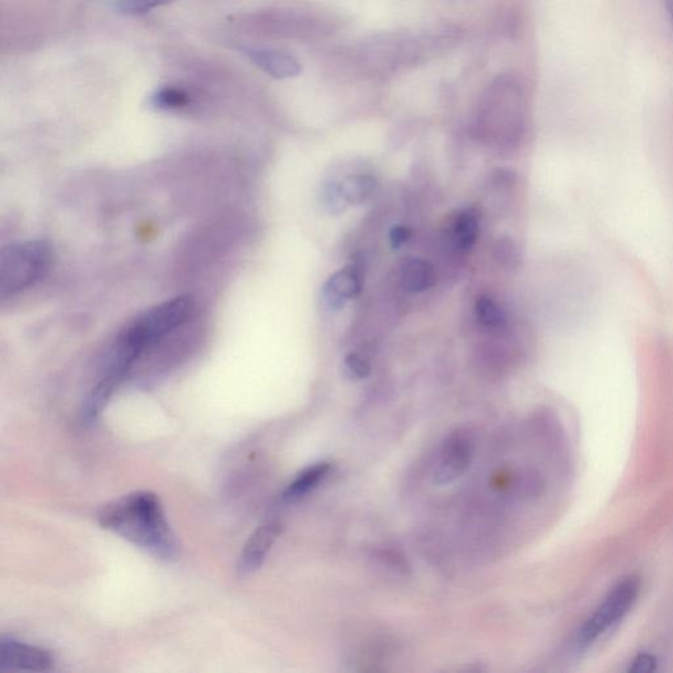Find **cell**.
I'll use <instances>...</instances> for the list:
<instances>
[{
	"label": "cell",
	"mask_w": 673,
	"mask_h": 673,
	"mask_svg": "<svg viewBox=\"0 0 673 673\" xmlns=\"http://www.w3.org/2000/svg\"><path fill=\"white\" fill-rule=\"evenodd\" d=\"M52 263V249L44 241L20 242L0 254V299L6 302L39 282Z\"/></svg>",
	"instance_id": "277c9868"
},
{
	"label": "cell",
	"mask_w": 673,
	"mask_h": 673,
	"mask_svg": "<svg viewBox=\"0 0 673 673\" xmlns=\"http://www.w3.org/2000/svg\"><path fill=\"white\" fill-rule=\"evenodd\" d=\"M666 3H667V8H668V14H670L672 28H673V0H666Z\"/></svg>",
	"instance_id": "7402d4cb"
},
{
	"label": "cell",
	"mask_w": 673,
	"mask_h": 673,
	"mask_svg": "<svg viewBox=\"0 0 673 673\" xmlns=\"http://www.w3.org/2000/svg\"><path fill=\"white\" fill-rule=\"evenodd\" d=\"M245 56L257 68L275 79H291L302 73V65L294 56L282 50L267 48H244Z\"/></svg>",
	"instance_id": "9c48e42d"
},
{
	"label": "cell",
	"mask_w": 673,
	"mask_h": 673,
	"mask_svg": "<svg viewBox=\"0 0 673 673\" xmlns=\"http://www.w3.org/2000/svg\"><path fill=\"white\" fill-rule=\"evenodd\" d=\"M375 181L369 175H358V177L350 178L348 182L344 183V192L346 203L359 204L365 202L369 198L372 191H374Z\"/></svg>",
	"instance_id": "9a60e30c"
},
{
	"label": "cell",
	"mask_w": 673,
	"mask_h": 673,
	"mask_svg": "<svg viewBox=\"0 0 673 673\" xmlns=\"http://www.w3.org/2000/svg\"><path fill=\"white\" fill-rule=\"evenodd\" d=\"M345 370L350 378L363 379L370 375L371 366L361 354L351 353L345 358Z\"/></svg>",
	"instance_id": "d6986e66"
},
{
	"label": "cell",
	"mask_w": 673,
	"mask_h": 673,
	"mask_svg": "<svg viewBox=\"0 0 673 673\" xmlns=\"http://www.w3.org/2000/svg\"><path fill=\"white\" fill-rule=\"evenodd\" d=\"M475 315L478 323L492 332H500L507 325V315L495 299L482 295L475 304Z\"/></svg>",
	"instance_id": "5bb4252c"
},
{
	"label": "cell",
	"mask_w": 673,
	"mask_h": 673,
	"mask_svg": "<svg viewBox=\"0 0 673 673\" xmlns=\"http://www.w3.org/2000/svg\"><path fill=\"white\" fill-rule=\"evenodd\" d=\"M330 470L332 467L328 462L316 463V465L305 468L288 484L286 491L283 492V500L286 503H298L303 500L328 478Z\"/></svg>",
	"instance_id": "8fae6325"
},
{
	"label": "cell",
	"mask_w": 673,
	"mask_h": 673,
	"mask_svg": "<svg viewBox=\"0 0 673 673\" xmlns=\"http://www.w3.org/2000/svg\"><path fill=\"white\" fill-rule=\"evenodd\" d=\"M362 279L354 266L345 267L332 275L323 288L324 300L332 309L344 307L361 292Z\"/></svg>",
	"instance_id": "30bf717a"
},
{
	"label": "cell",
	"mask_w": 673,
	"mask_h": 673,
	"mask_svg": "<svg viewBox=\"0 0 673 673\" xmlns=\"http://www.w3.org/2000/svg\"><path fill=\"white\" fill-rule=\"evenodd\" d=\"M454 248L466 252L475 245L479 236V217L474 209H465L454 217L449 232Z\"/></svg>",
	"instance_id": "4fadbf2b"
},
{
	"label": "cell",
	"mask_w": 673,
	"mask_h": 673,
	"mask_svg": "<svg viewBox=\"0 0 673 673\" xmlns=\"http://www.w3.org/2000/svg\"><path fill=\"white\" fill-rule=\"evenodd\" d=\"M475 438L470 430L459 429L443 443L434 482L446 486L466 474L474 458Z\"/></svg>",
	"instance_id": "8992f818"
},
{
	"label": "cell",
	"mask_w": 673,
	"mask_h": 673,
	"mask_svg": "<svg viewBox=\"0 0 673 673\" xmlns=\"http://www.w3.org/2000/svg\"><path fill=\"white\" fill-rule=\"evenodd\" d=\"M412 236V231L405 225H396L391 229L390 241L392 248L399 249L404 244H407L409 238Z\"/></svg>",
	"instance_id": "44dd1931"
},
{
	"label": "cell",
	"mask_w": 673,
	"mask_h": 673,
	"mask_svg": "<svg viewBox=\"0 0 673 673\" xmlns=\"http://www.w3.org/2000/svg\"><path fill=\"white\" fill-rule=\"evenodd\" d=\"M99 524L157 559L178 557L177 539L156 493H129L108 504L99 513Z\"/></svg>",
	"instance_id": "7a4b0ae2"
},
{
	"label": "cell",
	"mask_w": 673,
	"mask_h": 673,
	"mask_svg": "<svg viewBox=\"0 0 673 673\" xmlns=\"http://www.w3.org/2000/svg\"><path fill=\"white\" fill-rule=\"evenodd\" d=\"M323 200L330 212L341 211L342 203L346 202L344 183L330 182L324 186Z\"/></svg>",
	"instance_id": "ac0fdd59"
},
{
	"label": "cell",
	"mask_w": 673,
	"mask_h": 673,
	"mask_svg": "<svg viewBox=\"0 0 673 673\" xmlns=\"http://www.w3.org/2000/svg\"><path fill=\"white\" fill-rule=\"evenodd\" d=\"M190 99L185 91L178 89H163L152 96L150 104L156 110L169 111L179 110V108L186 107Z\"/></svg>",
	"instance_id": "2e32d148"
},
{
	"label": "cell",
	"mask_w": 673,
	"mask_h": 673,
	"mask_svg": "<svg viewBox=\"0 0 673 673\" xmlns=\"http://www.w3.org/2000/svg\"><path fill=\"white\" fill-rule=\"evenodd\" d=\"M656 659L654 655L641 654L631 663L630 671L637 673H650L656 670Z\"/></svg>",
	"instance_id": "ffe728a7"
},
{
	"label": "cell",
	"mask_w": 673,
	"mask_h": 673,
	"mask_svg": "<svg viewBox=\"0 0 673 673\" xmlns=\"http://www.w3.org/2000/svg\"><path fill=\"white\" fill-rule=\"evenodd\" d=\"M52 652L44 647L28 645L14 638L0 639V670L50 671L54 667Z\"/></svg>",
	"instance_id": "52a82bcc"
},
{
	"label": "cell",
	"mask_w": 673,
	"mask_h": 673,
	"mask_svg": "<svg viewBox=\"0 0 673 673\" xmlns=\"http://www.w3.org/2000/svg\"><path fill=\"white\" fill-rule=\"evenodd\" d=\"M280 533H282V524L279 521H270L259 526L242 549L237 564L238 572L244 576L256 572L265 562Z\"/></svg>",
	"instance_id": "ba28073f"
},
{
	"label": "cell",
	"mask_w": 673,
	"mask_h": 673,
	"mask_svg": "<svg viewBox=\"0 0 673 673\" xmlns=\"http://www.w3.org/2000/svg\"><path fill=\"white\" fill-rule=\"evenodd\" d=\"M457 27L433 25L422 31L383 32L363 40L354 50L355 65L374 77H388L415 68L459 40Z\"/></svg>",
	"instance_id": "6da1fadb"
},
{
	"label": "cell",
	"mask_w": 673,
	"mask_h": 673,
	"mask_svg": "<svg viewBox=\"0 0 673 673\" xmlns=\"http://www.w3.org/2000/svg\"><path fill=\"white\" fill-rule=\"evenodd\" d=\"M401 282L411 292H424L436 284V271L429 262L408 258L401 266Z\"/></svg>",
	"instance_id": "7c38bea8"
},
{
	"label": "cell",
	"mask_w": 673,
	"mask_h": 673,
	"mask_svg": "<svg viewBox=\"0 0 673 673\" xmlns=\"http://www.w3.org/2000/svg\"><path fill=\"white\" fill-rule=\"evenodd\" d=\"M525 89L513 74H500L484 90L476 112V131L496 144L520 139L525 124Z\"/></svg>",
	"instance_id": "3957f363"
},
{
	"label": "cell",
	"mask_w": 673,
	"mask_h": 673,
	"mask_svg": "<svg viewBox=\"0 0 673 673\" xmlns=\"http://www.w3.org/2000/svg\"><path fill=\"white\" fill-rule=\"evenodd\" d=\"M173 2L174 0H116L115 7L121 14L141 16Z\"/></svg>",
	"instance_id": "e0dca14e"
},
{
	"label": "cell",
	"mask_w": 673,
	"mask_h": 673,
	"mask_svg": "<svg viewBox=\"0 0 673 673\" xmlns=\"http://www.w3.org/2000/svg\"><path fill=\"white\" fill-rule=\"evenodd\" d=\"M639 592H641V581L637 576H627L618 581L605 596L599 608L580 627L576 645L580 649H587L620 624L637 603Z\"/></svg>",
	"instance_id": "5b68a950"
}]
</instances>
